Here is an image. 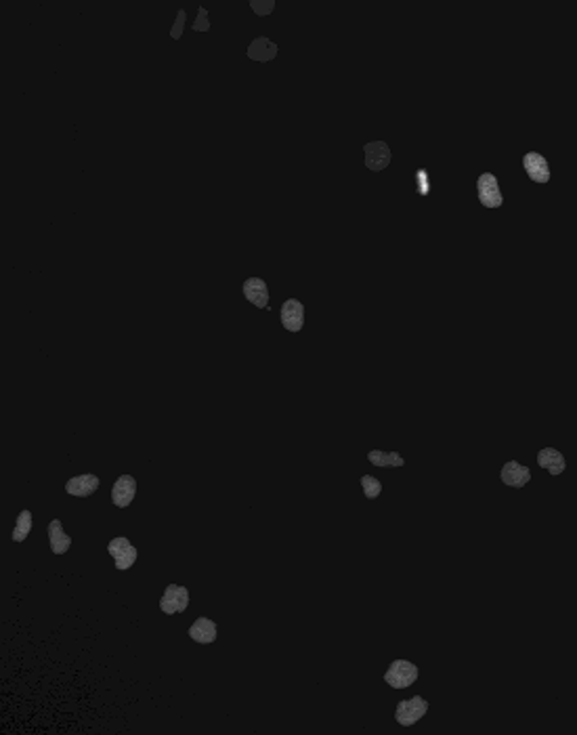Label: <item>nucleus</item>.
Segmentation results:
<instances>
[{"instance_id": "9b49d317", "label": "nucleus", "mask_w": 577, "mask_h": 735, "mask_svg": "<svg viewBox=\"0 0 577 735\" xmlns=\"http://www.w3.org/2000/svg\"><path fill=\"white\" fill-rule=\"evenodd\" d=\"M365 149V166L370 170H384L391 164V149L384 141H372Z\"/></svg>"}, {"instance_id": "6ab92c4d", "label": "nucleus", "mask_w": 577, "mask_h": 735, "mask_svg": "<svg viewBox=\"0 0 577 735\" xmlns=\"http://www.w3.org/2000/svg\"><path fill=\"white\" fill-rule=\"evenodd\" d=\"M361 487H363L365 498H370V500H374V498H378L382 494V483L376 477H372V475H363L361 477Z\"/></svg>"}, {"instance_id": "ddd939ff", "label": "nucleus", "mask_w": 577, "mask_h": 735, "mask_svg": "<svg viewBox=\"0 0 577 735\" xmlns=\"http://www.w3.org/2000/svg\"><path fill=\"white\" fill-rule=\"evenodd\" d=\"M242 293H244V296H246L252 305H257L259 309H267V307H269V290H267L265 280H261V278H250V280H246L244 286H242Z\"/></svg>"}, {"instance_id": "6e6552de", "label": "nucleus", "mask_w": 577, "mask_h": 735, "mask_svg": "<svg viewBox=\"0 0 577 735\" xmlns=\"http://www.w3.org/2000/svg\"><path fill=\"white\" fill-rule=\"evenodd\" d=\"M135 494H137V479L131 475H122L112 487V502L120 509H127L131 506Z\"/></svg>"}, {"instance_id": "f3484780", "label": "nucleus", "mask_w": 577, "mask_h": 735, "mask_svg": "<svg viewBox=\"0 0 577 735\" xmlns=\"http://www.w3.org/2000/svg\"><path fill=\"white\" fill-rule=\"evenodd\" d=\"M368 460L378 466V468H387V466H403L406 460L401 454L397 452H382V449H372L368 452Z\"/></svg>"}, {"instance_id": "a211bd4d", "label": "nucleus", "mask_w": 577, "mask_h": 735, "mask_svg": "<svg viewBox=\"0 0 577 735\" xmlns=\"http://www.w3.org/2000/svg\"><path fill=\"white\" fill-rule=\"evenodd\" d=\"M32 532V513L30 511H21L19 517H17V525L11 534L13 542H23Z\"/></svg>"}, {"instance_id": "dca6fc26", "label": "nucleus", "mask_w": 577, "mask_h": 735, "mask_svg": "<svg viewBox=\"0 0 577 735\" xmlns=\"http://www.w3.org/2000/svg\"><path fill=\"white\" fill-rule=\"evenodd\" d=\"M275 55H278V44L273 40L265 38V36L252 40V44L248 46V57L254 59V61H261V63L275 59Z\"/></svg>"}, {"instance_id": "0eeeda50", "label": "nucleus", "mask_w": 577, "mask_h": 735, "mask_svg": "<svg viewBox=\"0 0 577 735\" xmlns=\"http://www.w3.org/2000/svg\"><path fill=\"white\" fill-rule=\"evenodd\" d=\"M500 479H502L504 485L517 487V490H519V487H525V485L531 481V471H529V466H523V464H519L517 460H510V462H506V464L502 466Z\"/></svg>"}, {"instance_id": "1a4fd4ad", "label": "nucleus", "mask_w": 577, "mask_h": 735, "mask_svg": "<svg viewBox=\"0 0 577 735\" xmlns=\"http://www.w3.org/2000/svg\"><path fill=\"white\" fill-rule=\"evenodd\" d=\"M101 481L97 475H78V477H72L67 483H65V492L70 496H76V498H89L91 494H95L99 490Z\"/></svg>"}, {"instance_id": "20e7f679", "label": "nucleus", "mask_w": 577, "mask_h": 735, "mask_svg": "<svg viewBox=\"0 0 577 735\" xmlns=\"http://www.w3.org/2000/svg\"><path fill=\"white\" fill-rule=\"evenodd\" d=\"M476 196H479V202L487 208H500L504 204L498 179L491 172H483L476 179Z\"/></svg>"}, {"instance_id": "f03ea898", "label": "nucleus", "mask_w": 577, "mask_h": 735, "mask_svg": "<svg viewBox=\"0 0 577 735\" xmlns=\"http://www.w3.org/2000/svg\"><path fill=\"white\" fill-rule=\"evenodd\" d=\"M429 712V702L422 696H414L412 700H401L395 708V721L403 727H412Z\"/></svg>"}, {"instance_id": "aec40b11", "label": "nucleus", "mask_w": 577, "mask_h": 735, "mask_svg": "<svg viewBox=\"0 0 577 735\" xmlns=\"http://www.w3.org/2000/svg\"><path fill=\"white\" fill-rule=\"evenodd\" d=\"M250 6H252V11H254L259 17H267V15H271V11L275 8V0H252Z\"/></svg>"}, {"instance_id": "423d86ee", "label": "nucleus", "mask_w": 577, "mask_h": 735, "mask_svg": "<svg viewBox=\"0 0 577 735\" xmlns=\"http://www.w3.org/2000/svg\"><path fill=\"white\" fill-rule=\"evenodd\" d=\"M523 166H525V172L529 174L531 181L544 185L550 181V166H548V160L538 153V151H529L523 155Z\"/></svg>"}, {"instance_id": "5701e85b", "label": "nucleus", "mask_w": 577, "mask_h": 735, "mask_svg": "<svg viewBox=\"0 0 577 735\" xmlns=\"http://www.w3.org/2000/svg\"><path fill=\"white\" fill-rule=\"evenodd\" d=\"M418 185H420V196H429L431 185H429V172L427 170H418Z\"/></svg>"}, {"instance_id": "39448f33", "label": "nucleus", "mask_w": 577, "mask_h": 735, "mask_svg": "<svg viewBox=\"0 0 577 735\" xmlns=\"http://www.w3.org/2000/svg\"><path fill=\"white\" fill-rule=\"evenodd\" d=\"M189 607V590L179 584H168L162 599H160V609L168 615L183 613Z\"/></svg>"}, {"instance_id": "2eb2a0df", "label": "nucleus", "mask_w": 577, "mask_h": 735, "mask_svg": "<svg viewBox=\"0 0 577 735\" xmlns=\"http://www.w3.org/2000/svg\"><path fill=\"white\" fill-rule=\"evenodd\" d=\"M48 542H51V551L55 555H65L72 547V538L63 532V525L59 519H53L48 523Z\"/></svg>"}, {"instance_id": "f8f14e48", "label": "nucleus", "mask_w": 577, "mask_h": 735, "mask_svg": "<svg viewBox=\"0 0 577 735\" xmlns=\"http://www.w3.org/2000/svg\"><path fill=\"white\" fill-rule=\"evenodd\" d=\"M538 464L542 466V468H546L550 475H563L565 473V468H567V460H565V456L559 452V449H555V447H542L540 452H538Z\"/></svg>"}, {"instance_id": "7ed1b4c3", "label": "nucleus", "mask_w": 577, "mask_h": 735, "mask_svg": "<svg viewBox=\"0 0 577 735\" xmlns=\"http://www.w3.org/2000/svg\"><path fill=\"white\" fill-rule=\"evenodd\" d=\"M108 553L114 557V561H116V570H120V572H127V570H131L133 568V563L137 561V557H139V551L131 544V540L129 538H124V536H118V538H114V540H110V544H108Z\"/></svg>"}, {"instance_id": "9d476101", "label": "nucleus", "mask_w": 577, "mask_h": 735, "mask_svg": "<svg viewBox=\"0 0 577 735\" xmlns=\"http://www.w3.org/2000/svg\"><path fill=\"white\" fill-rule=\"evenodd\" d=\"M282 324L288 332H300L304 326V307L300 300L288 298L282 305Z\"/></svg>"}, {"instance_id": "4468645a", "label": "nucleus", "mask_w": 577, "mask_h": 735, "mask_svg": "<svg viewBox=\"0 0 577 735\" xmlns=\"http://www.w3.org/2000/svg\"><path fill=\"white\" fill-rule=\"evenodd\" d=\"M187 634L191 637V641L202 643V645L214 643V641H216V624H214L212 620H208V618L202 615V618H197V620L191 624V628H189Z\"/></svg>"}, {"instance_id": "4be33fe9", "label": "nucleus", "mask_w": 577, "mask_h": 735, "mask_svg": "<svg viewBox=\"0 0 577 735\" xmlns=\"http://www.w3.org/2000/svg\"><path fill=\"white\" fill-rule=\"evenodd\" d=\"M185 21H187V15H185V11L181 8V11L176 13V21H174V25H172V32H170V36H172L174 40H179V38L183 36Z\"/></svg>"}, {"instance_id": "f257e3e1", "label": "nucleus", "mask_w": 577, "mask_h": 735, "mask_svg": "<svg viewBox=\"0 0 577 735\" xmlns=\"http://www.w3.org/2000/svg\"><path fill=\"white\" fill-rule=\"evenodd\" d=\"M418 666L410 660H393L389 670L384 672V681L393 689H408L418 681Z\"/></svg>"}, {"instance_id": "412c9836", "label": "nucleus", "mask_w": 577, "mask_h": 735, "mask_svg": "<svg viewBox=\"0 0 577 735\" xmlns=\"http://www.w3.org/2000/svg\"><path fill=\"white\" fill-rule=\"evenodd\" d=\"M197 13H200V15H197L195 23H193L191 27H193L195 32H208V30H210V21H208L206 8H204V6H200V8H197Z\"/></svg>"}]
</instances>
